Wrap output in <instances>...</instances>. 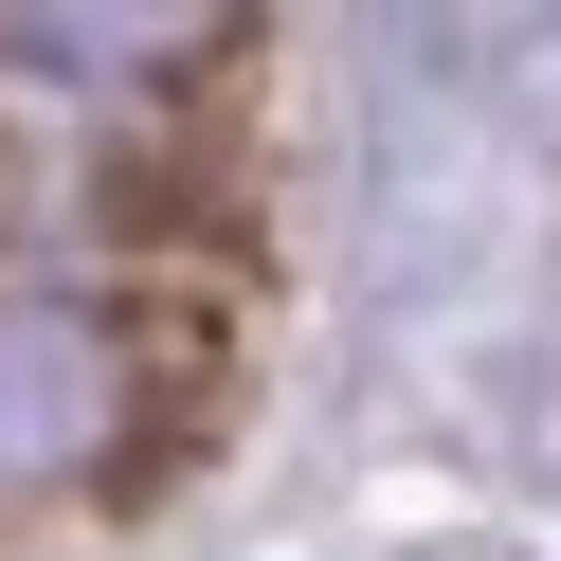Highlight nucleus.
Wrapping results in <instances>:
<instances>
[{
    "label": "nucleus",
    "mask_w": 561,
    "mask_h": 561,
    "mask_svg": "<svg viewBox=\"0 0 561 561\" xmlns=\"http://www.w3.org/2000/svg\"><path fill=\"white\" fill-rule=\"evenodd\" d=\"M218 0H0V55L19 73H163Z\"/></svg>",
    "instance_id": "2"
},
{
    "label": "nucleus",
    "mask_w": 561,
    "mask_h": 561,
    "mask_svg": "<svg viewBox=\"0 0 561 561\" xmlns=\"http://www.w3.org/2000/svg\"><path fill=\"white\" fill-rule=\"evenodd\" d=\"M127 435V344L91 308H0V489H73L91 453Z\"/></svg>",
    "instance_id": "1"
}]
</instances>
